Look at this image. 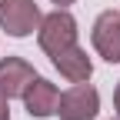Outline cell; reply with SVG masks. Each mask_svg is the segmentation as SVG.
Here are the masks:
<instances>
[{"label":"cell","instance_id":"cell-2","mask_svg":"<svg viewBox=\"0 0 120 120\" xmlns=\"http://www.w3.org/2000/svg\"><path fill=\"white\" fill-rule=\"evenodd\" d=\"M97 113H100V94L90 80L73 83L57 100V117L60 120H94Z\"/></svg>","mask_w":120,"mask_h":120},{"label":"cell","instance_id":"cell-6","mask_svg":"<svg viewBox=\"0 0 120 120\" xmlns=\"http://www.w3.org/2000/svg\"><path fill=\"white\" fill-rule=\"evenodd\" d=\"M20 100H23V107H27L30 117H50V113H57L60 90H57V83H50L47 77H34V83L23 90Z\"/></svg>","mask_w":120,"mask_h":120},{"label":"cell","instance_id":"cell-9","mask_svg":"<svg viewBox=\"0 0 120 120\" xmlns=\"http://www.w3.org/2000/svg\"><path fill=\"white\" fill-rule=\"evenodd\" d=\"M113 110H117V117H120V83L113 87Z\"/></svg>","mask_w":120,"mask_h":120},{"label":"cell","instance_id":"cell-5","mask_svg":"<svg viewBox=\"0 0 120 120\" xmlns=\"http://www.w3.org/2000/svg\"><path fill=\"white\" fill-rule=\"evenodd\" d=\"M34 77H37V70L30 60H23V57H4L0 60V94L7 100L23 97V90L34 83Z\"/></svg>","mask_w":120,"mask_h":120},{"label":"cell","instance_id":"cell-7","mask_svg":"<svg viewBox=\"0 0 120 120\" xmlns=\"http://www.w3.org/2000/svg\"><path fill=\"white\" fill-rule=\"evenodd\" d=\"M50 60H53V67L60 70V77H67L70 83H83V80L94 77V60L87 57V50L80 47V43H73V47L53 53Z\"/></svg>","mask_w":120,"mask_h":120},{"label":"cell","instance_id":"cell-4","mask_svg":"<svg viewBox=\"0 0 120 120\" xmlns=\"http://www.w3.org/2000/svg\"><path fill=\"white\" fill-rule=\"evenodd\" d=\"M90 43L107 64H120V10H103L94 20Z\"/></svg>","mask_w":120,"mask_h":120},{"label":"cell","instance_id":"cell-10","mask_svg":"<svg viewBox=\"0 0 120 120\" xmlns=\"http://www.w3.org/2000/svg\"><path fill=\"white\" fill-rule=\"evenodd\" d=\"M50 4H57V7H70V4H77V0H50Z\"/></svg>","mask_w":120,"mask_h":120},{"label":"cell","instance_id":"cell-8","mask_svg":"<svg viewBox=\"0 0 120 120\" xmlns=\"http://www.w3.org/2000/svg\"><path fill=\"white\" fill-rule=\"evenodd\" d=\"M0 120H10V100L0 94Z\"/></svg>","mask_w":120,"mask_h":120},{"label":"cell","instance_id":"cell-1","mask_svg":"<svg viewBox=\"0 0 120 120\" xmlns=\"http://www.w3.org/2000/svg\"><path fill=\"white\" fill-rule=\"evenodd\" d=\"M77 20H73V13L67 10V7H57L53 13H47V17L40 20V27H37V43H40V50L47 53V57H53V53H60V50H67V47H73L77 43Z\"/></svg>","mask_w":120,"mask_h":120},{"label":"cell","instance_id":"cell-3","mask_svg":"<svg viewBox=\"0 0 120 120\" xmlns=\"http://www.w3.org/2000/svg\"><path fill=\"white\" fill-rule=\"evenodd\" d=\"M43 20L40 7L34 0H0V27H4V34L10 37H30L37 34V27Z\"/></svg>","mask_w":120,"mask_h":120},{"label":"cell","instance_id":"cell-11","mask_svg":"<svg viewBox=\"0 0 120 120\" xmlns=\"http://www.w3.org/2000/svg\"><path fill=\"white\" fill-rule=\"evenodd\" d=\"M117 120H120V117H117Z\"/></svg>","mask_w":120,"mask_h":120}]
</instances>
